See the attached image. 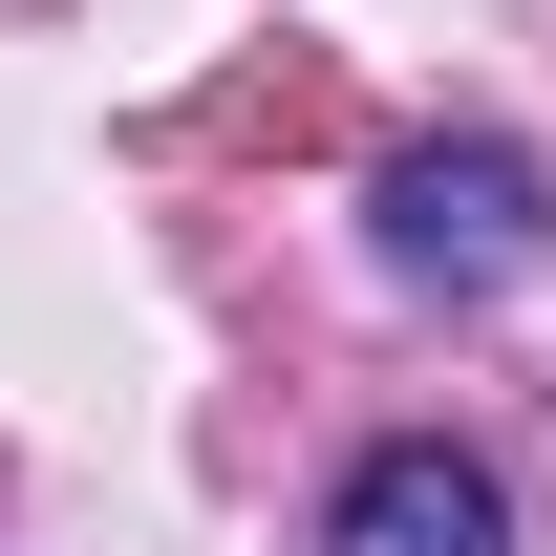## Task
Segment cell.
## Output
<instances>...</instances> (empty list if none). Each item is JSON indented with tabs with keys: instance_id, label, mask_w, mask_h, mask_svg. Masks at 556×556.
<instances>
[{
	"instance_id": "cell-1",
	"label": "cell",
	"mask_w": 556,
	"mask_h": 556,
	"mask_svg": "<svg viewBox=\"0 0 556 556\" xmlns=\"http://www.w3.org/2000/svg\"><path fill=\"white\" fill-rule=\"evenodd\" d=\"M364 257L407 278V300H514V278L556 257V172L514 129H407L364 172Z\"/></svg>"
},
{
	"instance_id": "cell-2",
	"label": "cell",
	"mask_w": 556,
	"mask_h": 556,
	"mask_svg": "<svg viewBox=\"0 0 556 556\" xmlns=\"http://www.w3.org/2000/svg\"><path fill=\"white\" fill-rule=\"evenodd\" d=\"M321 556H535V514H514V471H492V450L407 428V450H364V471L321 492Z\"/></svg>"
}]
</instances>
